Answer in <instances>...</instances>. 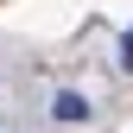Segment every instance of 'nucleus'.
I'll return each instance as SVG.
<instances>
[{
  "label": "nucleus",
  "instance_id": "obj_2",
  "mask_svg": "<svg viewBox=\"0 0 133 133\" xmlns=\"http://www.w3.org/2000/svg\"><path fill=\"white\" fill-rule=\"evenodd\" d=\"M121 51H127V63H133V32H127V38H121Z\"/></svg>",
  "mask_w": 133,
  "mask_h": 133
},
{
  "label": "nucleus",
  "instance_id": "obj_1",
  "mask_svg": "<svg viewBox=\"0 0 133 133\" xmlns=\"http://www.w3.org/2000/svg\"><path fill=\"white\" fill-rule=\"evenodd\" d=\"M51 114H57V121H89V102H82L76 89H63L57 102H51Z\"/></svg>",
  "mask_w": 133,
  "mask_h": 133
}]
</instances>
